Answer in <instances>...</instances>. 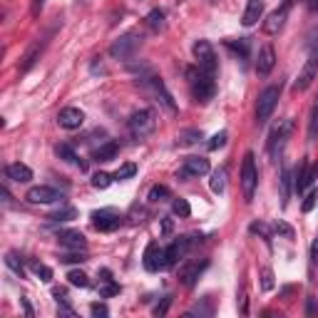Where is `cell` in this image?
<instances>
[{"label": "cell", "mask_w": 318, "mask_h": 318, "mask_svg": "<svg viewBox=\"0 0 318 318\" xmlns=\"http://www.w3.org/2000/svg\"><path fill=\"white\" fill-rule=\"evenodd\" d=\"M279 97H281V85H271L259 95V102H256V122L259 124L269 122V117L274 114V109L279 105Z\"/></svg>", "instance_id": "6"}, {"label": "cell", "mask_w": 318, "mask_h": 318, "mask_svg": "<svg viewBox=\"0 0 318 318\" xmlns=\"http://www.w3.org/2000/svg\"><path fill=\"white\" fill-rule=\"evenodd\" d=\"M274 65H276V52H274L271 45H264L261 52H259V60H256V72L259 75H269L274 70Z\"/></svg>", "instance_id": "21"}, {"label": "cell", "mask_w": 318, "mask_h": 318, "mask_svg": "<svg viewBox=\"0 0 318 318\" xmlns=\"http://www.w3.org/2000/svg\"><path fill=\"white\" fill-rule=\"evenodd\" d=\"M318 264V239L311 244V266H316Z\"/></svg>", "instance_id": "52"}, {"label": "cell", "mask_w": 318, "mask_h": 318, "mask_svg": "<svg viewBox=\"0 0 318 318\" xmlns=\"http://www.w3.org/2000/svg\"><path fill=\"white\" fill-rule=\"evenodd\" d=\"M224 45H226L236 57L246 60V55H248V40H224Z\"/></svg>", "instance_id": "31"}, {"label": "cell", "mask_w": 318, "mask_h": 318, "mask_svg": "<svg viewBox=\"0 0 318 318\" xmlns=\"http://www.w3.org/2000/svg\"><path fill=\"white\" fill-rule=\"evenodd\" d=\"M172 212H174L177 216L186 219L189 214H192V207H189V202H186V199H174V202H172Z\"/></svg>", "instance_id": "38"}, {"label": "cell", "mask_w": 318, "mask_h": 318, "mask_svg": "<svg viewBox=\"0 0 318 318\" xmlns=\"http://www.w3.org/2000/svg\"><path fill=\"white\" fill-rule=\"evenodd\" d=\"M5 174H8V179H13V181H18V184H28V181L33 179V169H30L28 164H20V162L8 164V167H5Z\"/></svg>", "instance_id": "22"}, {"label": "cell", "mask_w": 318, "mask_h": 318, "mask_svg": "<svg viewBox=\"0 0 318 318\" xmlns=\"http://www.w3.org/2000/svg\"><path fill=\"white\" fill-rule=\"evenodd\" d=\"M253 152L244 154V164H241V189H244V199L251 202L253 192H256V184H259V172H256V162H253Z\"/></svg>", "instance_id": "5"}, {"label": "cell", "mask_w": 318, "mask_h": 318, "mask_svg": "<svg viewBox=\"0 0 318 318\" xmlns=\"http://www.w3.org/2000/svg\"><path fill=\"white\" fill-rule=\"evenodd\" d=\"M316 137H318V105L313 107L311 119H308V140H316Z\"/></svg>", "instance_id": "41"}, {"label": "cell", "mask_w": 318, "mask_h": 318, "mask_svg": "<svg viewBox=\"0 0 318 318\" xmlns=\"http://www.w3.org/2000/svg\"><path fill=\"white\" fill-rule=\"evenodd\" d=\"M209 172V159L207 157H186L181 169L177 172V179H192V177H204Z\"/></svg>", "instance_id": "12"}, {"label": "cell", "mask_w": 318, "mask_h": 318, "mask_svg": "<svg viewBox=\"0 0 318 318\" xmlns=\"http://www.w3.org/2000/svg\"><path fill=\"white\" fill-rule=\"evenodd\" d=\"M40 52H42V42H33V45L28 47V52L23 55V62H20V72H28V70L35 65V60L40 57Z\"/></svg>", "instance_id": "25"}, {"label": "cell", "mask_w": 318, "mask_h": 318, "mask_svg": "<svg viewBox=\"0 0 318 318\" xmlns=\"http://www.w3.org/2000/svg\"><path fill=\"white\" fill-rule=\"evenodd\" d=\"M291 3H293V0H283L281 8H276V10L264 20V33H266V35H279V33H281V28H283V25H286V20H288Z\"/></svg>", "instance_id": "11"}, {"label": "cell", "mask_w": 318, "mask_h": 318, "mask_svg": "<svg viewBox=\"0 0 318 318\" xmlns=\"http://www.w3.org/2000/svg\"><path fill=\"white\" fill-rule=\"evenodd\" d=\"M57 303H60V306H57V313H60V316H70V318L75 316V311H72L70 306H65V301H57Z\"/></svg>", "instance_id": "50"}, {"label": "cell", "mask_w": 318, "mask_h": 318, "mask_svg": "<svg viewBox=\"0 0 318 318\" xmlns=\"http://www.w3.org/2000/svg\"><path fill=\"white\" fill-rule=\"evenodd\" d=\"M318 313V306H316V298H308V306H306V316H316Z\"/></svg>", "instance_id": "53"}, {"label": "cell", "mask_w": 318, "mask_h": 318, "mask_svg": "<svg viewBox=\"0 0 318 318\" xmlns=\"http://www.w3.org/2000/svg\"><path fill=\"white\" fill-rule=\"evenodd\" d=\"M316 75H318V45L311 47L306 65H303V70L298 72V80L293 82V90H296V92H306V90L311 87V82L316 80Z\"/></svg>", "instance_id": "7"}, {"label": "cell", "mask_w": 318, "mask_h": 318, "mask_svg": "<svg viewBox=\"0 0 318 318\" xmlns=\"http://www.w3.org/2000/svg\"><path fill=\"white\" fill-rule=\"evenodd\" d=\"M276 281H274V271L271 269H261V288L264 291H274Z\"/></svg>", "instance_id": "43"}, {"label": "cell", "mask_w": 318, "mask_h": 318, "mask_svg": "<svg viewBox=\"0 0 318 318\" xmlns=\"http://www.w3.org/2000/svg\"><path fill=\"white\" fill-rule=\"evenodd\" d=\"M154 130H157V112L154 109L144 107L130 117V135L135 140H147Z\"/></svg>", "instance_id": "2"}, {"label": "cell", "mask_w": 318, "mask_h": 318, "mask_svg": "<svg viewBox=\"0 0 318 318\" xmlns=\"http://www.w3.org/2000/svg\"><path fill=\"white\" fill-rule=\"evenodd\" d=\"M68 281H70L72 286H80V288H87V286H90V279H87V274H85V271H80V269H72V271H68Z\"/></svg>", "instance_id": "34"}, {"label": "cell", "mask_w": 318, "mask_h": 318, "mask_svg": "<svg viewBox=\"0 0 318 318\" xmlns=\"http://www.w3.org/2000/svg\"><path fill=\"white\" fill-rule=\"evenodd\" d=\"M55 152H57V157H60L62 162H70V164H77L80 169H87V164H85V162H80V157L75 154V149H72L70 144H57V149H55Z\"/></svg>", "instance_id": "26"}, {"label": "cell", "mask_w": 318, "mask_h": 318, "mask_svg": "<svg viewBox=\"0 0 318 318\" xmlns=\"http://www.w3.org/2000/svg\"><path fill=\"white\" fill-rule=\"evenodd\" d=\"M186 316H199V318H209V316H214V301H212V296H204L202 301H197L192 308H189V313Z\"/></svg>", "instance_id": "24"}, {"label": "cell", "mask_w": 318, "mask_h": 318, "mask_svg": "<svg viewBox=\"0 0 318 318\" xmlns=\"http://www.w3.org/2000/svg\"><path fill=\"white\" fill-rule=\"evenodd\" d=\"M202 140V130H181L179 135H177V144L179 147H192V144H197Z\"/></svg>", "instance_id": "27"}, {"label": "cell", "mask_w": 318, "mask_h": 318, "mask_svg": "<svg viewBox=\"0 0 318 318\" xmlns=\"http://www.w3.org/2000/svg\"><path fill=\"white\" fill-rule=\"evenodd\" d=\"M25 199H28L30 204H55V202H60V199H62V194L57 192V189L47 186V184H40V186L28 189Z\"/></svg>", "instance_id": "13"}, {"label": "cell", "mask_w": 318, "mask_h": 318, "mask_svg": "<svg viewBox=\"0 0 318 318\" xmlns=\"http://www.w3.org/2000/svg\"><path fill=\"white\" fill-rule=\"evenodd\" d=\"M192 50H194V57H197V65H199L204 72L214 75L216 68H219V62H216V55H214L212 42H209V40H197Z\"/></svg>", "instance_id": "8"}, {"label": "cell", "mask_w": 318, "mask_h": 318, "mask_svg": "<svg viewBox=\"0 0 318 318\" xmlns=\"http://www.w3.org/2000/svg\"><path fill=\"white\" fill-rule=\"evenodd\" d=\"M33 271H35V276H37L42 283H50V281H52V269H50V266H45V264H35V266H33Z\"/></svg>", "instance_id": "40"}, {"label": "cell", "mask_w": 318, "mask_h": 318, "mask_svg": "<svg viewBox=\"0 0 318 318\" xmlns=\"http://www.w3.org/2000/svg\"><path fill=\"white\" fill-rule=\"evenodd\" d=\"M57 241H60L62 246H68V248H80V251L87 248L85 236H82L80 231H72V229H62V231H57Z\"/></svg>", "instance_id": "19"}, {"label": "cell", "mask_w": 318, "mask_h": 318, "mask_svg": "<svg viewBox=\"0 0 318 318\" xmlns=\"http://www.w3.org/2000/svg\"><path fill=\"white\" fill-rule=\"evenodd\" d=\"M291 130H293V122H291V119H279V122L274 124V130H271V135H269V154H271L274 159H276L279 152L283 149V144H286Z\"/></svg>", "instance_id": "9"}, {"label": "cell", "mask_w": 318, "mask_h": 318, "mask_svg": "<svg viewBox=\"0 0 318 318\" xmlns=\"http://www.w3.org/2000/svg\"><path fill=\"white\" fill-rule=\"evenodd\" d=\"M117 154H119V144H117L114 140H109V142L100 144V147L92 152V159H95V162H112V159H117Z\"/></svg>", "instance_id": "23"}, {"label": "cell", "mask_w": 318, "mask_h": 318, "mask_svg": "<svg viewBox=\"0 0 318 318\" xmlns=\"http://www.w3.org/2000/svg\"><path fill=\"white\" fill-rule=\"evenodd\" d=\"M142 47V35L140 33H124L109 45V55L114 60H132Z\"/></svg>", "instance_id": "3"}, {"label": "cell", "mask_w": 318, "mask_h": 318, "mask_svg": "<svg viewBox=\"0 0 318 318\" xmlns=\"http://www.w3.org/2000/svg\"><path fill=\"white\" fill-rule=\"evenodd\" d=\"M147 25L154 30V33H159L162 28H164V10H159V8H154L149 15H147Z\"/></svg>", "instance_id": "33"}, {"label": "cell", "mask_w": 318, "mask_h": 318, "mask_svg": "<svg viewBox=\"0 0 318 318\" xmlns=\"http://www.w3.org/2000/svg\"><path fill=\"white\" fill-rule=\"evenodd\" d=\"M137 80H140V82H142V85H144V87H147V90H149V92H152V95H154V97H157V100H159V102H162V105L169 109V112H177L174 97H172V92L167 90V85H164V80H162L159 75H154V72L149 70V72L140 75Z\"/></svg>", "instance_id": "4"}, {"label": "cell", "mask_w": 318, "mask_h": 318, "mask_svg": "<svg viewBox=\"0 0 318 318\" xmlns=\"http://www.w3.org/2000/svg\"><path fill=\"white\" fill-rule=\"evenodd\" d=\"M248 231H251V234H259V236H261V239H264L266 244H271V234H269V229H266L264 224H259V221H253V224L248 226Z\"/></svg>", "instance_id": "44"}, {"label": "cell", "mask_w": 318, "mask_h": 318, "mask_svg": "<svg viewBox=\"0 0 318 318\" xmlns=\"http://www.w3.org/2000/svg\"><path fill=\"white\" fill-rule=\"evenodd\" d=\"M60 261H62V264H82V261H87V253L80 251V248H72L70 253H62Z\"/></svg>", "instance_id": "36"}, {"label": "cell", "mask_w": 318, "mask_h": 318, "mask_svg": "<svg viewBox=\"0 0 318 318\" xmlns=\"http://www.w3.org/2000/svg\"><path fill=\"white\" fill-rule=\"evenodd\" d=\"M117 293H119V283H114V279L112 281H102V286H100V296L102 298H112Z\"/></svg>", "instance_id": "39"}, {"label": "cell", "mask_w": 318, "mask_h": 318, "mask_svg": "<svg viewBox=\"0 0 318 318\" xmlns=\"http://www.w3.org/2000/svg\"><path fill=\"white\" fill-rule=\"evenodd\" d=\"M192 246V241H189V236H181V239H177L169 248H164V269H172L184 253H186V248Z\"/></svg>", "instance_id": "17"}, {"label": "cell", "mask_w": 318, "mask_h": 318, "mask_svg": "<svg viewBox=\"0 0 318 318\" xmlns=\"http://www.w3.org/2000/svg\"><path fill=\"white\" fill-rule=\"evenodd\" d=\"M172 231H174V221H172L169 216H164V219H162V234L167 236V234H172Z\"/></svg>", "instance_id": "51"}, {"label": "cell", "mask_w": 318, "mask_h": 318, "mask_svg": "<svg viewBox=\"0 0 318 318\" xmlns=\"http://www.w3.org/2000/svg\"><path fill=\"white\" fill-rule=\"evenodd\" d=\"M90 313H92L95 318H107V316H109V308H107L105 303H92V306H90Z\"/></svg>", "instance_id": "48"}, {"label": "cell", "mask_w": 318, "mask_h": 318, "mask_svg": "<svg viewBox=\"0 0 318 318\" xmlns=\"http://www.w3.org/2000/svg\"><path fill=\"white\" fill-rule=\"evenodd\" d=\"M318 177V167H308V162H301L296 177H293V189H296V194H303L306 192V186L313 184V179Z\"/></svg>", "instance_id": "18"}, {"label": "cell", "mask_w": 318, "mask_h": 318, "mask_svg": "<svg viewBox=\"0 0 318 318\" xmlns=\"http://www.w3.org/2000/svg\"><path fill=\"white\" fill-rule=\"evenodd\" d=\"M112 181H114V174H107V172H97L92 177V186L95 189H107Z\"/></svg>", "instance_id": "37"}, {"label": "cell", "mask_w": 318, "mask_h": 318, "mask_svg": "<svg viewBox=\"0 0 318 318\" xmlns=\"http://www.w3.org/2000/svg\"><path fill=\"white\" fill-rule=\"evenodd\" d=\"M23 308H25V316L30 318V316H33V308H30V303H28V298H23Z\"/></svg>", "instance_id": "55"}, {"label": "cell", "mask_w": 318, "mask_h": 318, "mask_svg": "<svg viewBox=\"0 0 318 318\" xmlns=\"http://www.w3.org/2000/svg\"><path fill=\"white\" fill-rule=\"evenodd\" d=\"M276 231H279L283 239H293V236H296V234H293V229H291L286 221H276Z\"/></svg>", "instance_id": "49"}, {"label": "cell", "mask_w": 318, "mask_h": 318, "mask_svg": "<svg viewBox=\"0 0 318 318\" xmlns=\"http://www.w3.org/2000/svg\"><path fill=\"white\" fill-rule=\"evenodd\" d=\"M291 169L288 167H283L281 169V204L286 207L288 204V197H291Z\"/></svg>", "instance_id": "29"}, {"label": "cell", "mask_w": 318, "mask_h": 318, "mask_svg": "<svg viewBox=\"0 0 318 318\" xmlns=\"http://www.w3.org/2000/svg\"><path fill=\"white\" fill-rule=\"evenodd\" d=\"M264 0H248L246 3V10H244V18H241V23H244V28H251V25H256V20H261V15H264Z\"/></svg>", "instance_id": "20"}, {"label": "cell", "mask_w": 318, "mask_h": 318, "mask_svg": "<svg viewBox=\"0 0 318 318\" xmlns=\"http://www.w3.org/2000/svg\"><path fill=\"white\" fill-rule=\"evenodd\" d=\"M42 5H45V0H33V15H37L42 10Z\"/></svg>", "instance_id": "54"}, {"label": "cell", "mask_w": 318, "mask_h": 318, "mask_svg": "<svg viewBox=\"0 0 318 318\" xmlns=\"http://www.w3.org/2000/svg\"><path fill=\"white\" fill-rule=\"evenodd\" d=\"M226 140H229V135H226V132H216V135L207 142V147H209L212 152H214V149H221V147L226 144Z\"/></svg>", "instance_id": "42"}, {"label": "cell", "mask_w": 318, "mask_h": 318, "mask_svg": "<svg viewBox=\"0 0 318 318\" xmlns=\"http://www.w3.org/2000/svg\"><path fill=\"white\" fill-rule=\"evenodd\" d=\"M137 174V164H132V162H127V164H122L117 172H114V181H124V179H132Z\"/></svg>", "instance_id": "35"}, {"label": "cell", "mask_w": 318, "mask_h": 318, "mask_svg": "<svg viewBox=\"0 0 318 318\" xmlns=\"http://www.w3.org/2000/svg\"><path fill=\"white\" fill-rule=\"evenodd\" d=\"M92 224L97 231H114V229H119L122 216L112 209H100V212H92Z\"/></svg>", "instance_id": "15"}, {"label": "cell", "mask_w": 318, "mask_h": 318, "mask_svg": "<svg viewBox=\"0 0 318 318\" xmlns=\"http://www.w3.org/2000/svg\"><path fill=\"white\" fill-rule=\"evenodd\" d=\"M152 204H159V202H167L169 199V186H164V184H154L152 189H149V197H147Z\"/></svg>", "instance_id": "32"}, {"label": "cell", "mask_w": 318, "mask_h": 318, "mask_svg": "<svg viewBox=\"0 0 318 318\" xmlns=\"http://www.w3.org/2000/svg\"><path fill=\"white\" fill-rule=\"evenodd\" d=\"M169 306H172V296H164V298H162V303H157V306H154V316H157V318H159V316H167Z\"/></svg>", "instance_id": "47"}, {"label": "cell", "mask_w": 318, "mask_h": 318, "mask_svg": "<svg viewBox=\"0 0 318 318\" xmlns=\"http://www.w3.org/2000/svg\"><path fill=\"white\" fill-rule=\"evenodd\" d=\"M5 264H8V269H13L20 279L25 276V271H23V266H20V261H18V256H15V253H8V256H5Z\"/></svg>", "instance_id": "46"}, {"label": "cell", "mask_w": 318, "mask_h": 318, "mask_svg": "<svg viewBox=\"0 0 318 318\" xmlns=\"http://www.w3.org/2000/svg\"><path fill=\"white\" fill-rule=\"evenodd\" d=\"M186 80L192 85V95L199 100V102H209L216 92V85H214V75L204 72L202 68L194 70V68H186Z\"/></svg>", "instance_id": "1"}, {"label": "cell", "mask_w": 318, "mask_h": 318, "mask_svg": "<svg viewBox=\"0 0 318 318\" xmlns=\"http://www.w3.org/2000/svg\"><path fill=\"white\" fill-rule=\"evenodd\" d=\"M316 202H318V192L316 189H311V192L306 194V199H303V204H301V209H303V214H308L313 207H316Z\"/></svg>", "instance_id": "45"}, {"label": "cell", "mask_w": 318, "mask_h": 318, "mask_svg": "<svg viewBox=\"0 0 318 318\" xmlns=\"http://www.w3.org/2000/svg\"><path fill=\"white\" fill-rule=\"evenodd\" d=\"M142 264H144V269H147L149 274L164 269V248H162L157 241H149V244H147L144 256H142Z\"/></svg>", "instance_id": "14"}, {"label": "cell", "mask_w": 318, "mask_h": 318, "mask_svg": "<svg viewBox=\"0 0 318 318\" xmlns=\"http://www.w3.org/2000/svg\"><path fill=\"white\" fill-rule=\"evenodd\" d=\"M57 122H60V127H65V130H80L85 124V112L80 107H65V109H60Z\"/></svg>", "instance_id": "16"}, {"label": "cell", "mask_w": 318, "mask_h": 318, "mask_svg": "<svg viewBox=\"0 0 318 318\" xmlns=\"http://www.w3.org/2000/svg\"><path fill=\"white\" fill-rule=\"evenodd\" d=\"M47 219H50V221H72V219H77V209H72V207H62V209L47 214Z\"/></svg>", "instance_id": "30"}, {"label": "cell", "mask_w": 318, "mask_h": 318, "mask_svg": "<svg viewBox=\"0 0 318 318\" xmlns=\"http://www.w3.org/2000/svg\"><path fill=\"white\" fill-rule=\"evenodd\" d=\"M207 266H209V259H189V261L179 269V283H181L184 288H192Z\"/></svg>", "instance_id": "10"}, {"label": "cell", "mask_w": 318, "mask_h": 318, "mask_svg": "<svg viewBox=\"0 0 318 318\" xmlns=\"http://www.w3.org/2000/svg\"><path fill=\"white\" fill-rule=\"evenodd\" d=\"M209 186H212V192L214 194H224V189H226V169H216L209 179Z\"/></svg>", "instance_id": "28"}]
</instances>
